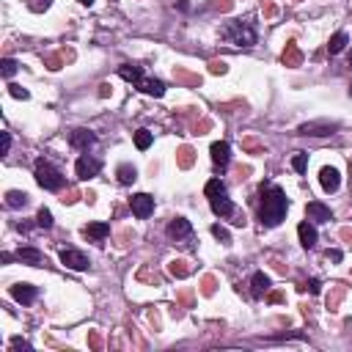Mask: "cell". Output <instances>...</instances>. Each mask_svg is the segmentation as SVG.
<instances>
[{
  "mask_svg": "<svg viewBox=\"0 0 352 352\" xmlns=\"http://www.w3.org/2000/svg\"><path fill=\"white\" fill-rule=\"evenodd\" d=\"M261 193V201H259V220L264 229H275V226L284 223L286 217V209H289V198L286 193L281 190L278 185H273V182H261L259 187Z\"/></svg>",
  "mask_w": 352,
  "mask_h": 352,
  "instance_id": "6da1fadb",
  "label": "cell"
},
{
  "mask_svg": "<svg viewBox=\"0 0 352 352\" xmlns=\"http://www.w3.org/2000/svg\"><path fill=\"white\" fill-rule=\"evenodd\" d=\"M220 39L234 44V47H253L256 44V30L248 22H229L220 28Z\"/></svg>",
  "mask_w": 352,
  "mask_h": 352,
  "instance_id": "7a4b0ae2",
  "label": "cell"
},
{
  "mask_svg": "<svg viewBox=\"0 0 352 352\" xmlns=\"http://www.w3.org/2000/svg\"><path fill=\"white\" fill-rule=\"evenodd\" d=\"M36 182H39V187H44V190L55 193L64 187V173L50 160H36Z\"/></svg>",
  "mask_w": 352,
  "mask_h": 352,
  "instance_id": "3957f363",
  "label": "cell"
},
{
  "mask_svg": "<svg viewBox=\"0 0 352 352\" xmlns=\"http://www.w3.org/2000/svg\"><path fill=\"white\" fill-rule=\"evenodd\" d=\"M129 209H132V215H135V217L146 220L154 212V198L149 196V193H135V196L129 198Z\"/></svg>",
  "mask_w": 352,
  "mask_h": 352,
  "instance_id": "277c9868",
  "label": "cell"
},
{
  "mask_svg": "<svg viewBox=\"0 0 352 352\" xmlns=\"http://www.w3.org/2000/svg\"><path fill=\"white\" fill-rule=\"evenodd\" d=\"M99 168H102V162H99L97 157H91V154H83V157L77 160V165H74V171H77V179L88 182V179H94V176L99 173Z\"/></svg>",
  "mask_w": 352,
  "mask_h": 352,
  "instance_id": "5b68a950",
  "label": "cell"
},
{
  "mask_svg": "<svg viewBox=\"0 0 352 352\" xmlns=\"http://www.w3.org/2000/svg\"><path fill=\"white\" fill-rule=\"evenodd\" d=\"M319 185H322L325 193H336L338 187H341V173H338V168L325 165L322 171H319Z\"/></svg>",
  "mask_w": 352,
  "mask_h": 352,
  "instance_id": "8992f818",
  "label": "cell"
},
{
  "mask_svg": "<svg viewBox=\"0 0 352 352\" xmlns=\"http://www.w3.org/2000/svg\"><path fill=\"white\" fill-rule=\"evenodd\" d=\"M61 261H64V267H69V270H88V264H91L85 253H80V250H74V248L61 250Z\"/></svg>",
  "mask_w": 352,
  "mask_h": 352,
  "instance_id": "52a82bcc",
  "label": "cell"
},
{
  "mask_svg": "<svg viewBox=\"0 0 352 352\" xmlns=\"http://www.w3.org/2000/svg\"><path fill=\"white\" fill-rule=\"evenodd\" d=\"M305 215H308V220H311V223H330V220H333L330 206H325L322 201H308Z\"/></svg>",
  "mask_w": 352,
  "mask_h": 352,
  "instance_id": "ba28073f",
  "label": "cell"
},
{
  "mask_svg": "<svg viewBox=\"0 0 352 352\" xmlns=\"http://www.w3.org/2000/svg\"><path fill=\"white\" fill-rule=\"evenodd\" d=\"M14 259H20L22 264H30V267H47V256L39 248H20L14 253Z\"/></svg>",
  "mask_w": 352,
  "mask_h": 352,
  "instance_id": "9c48e42d",
  "label": "cell"
},
{
  "mask_svg": "<svg viewBox=\"0 0 352 352\" xmlns=\"http://www.w3.org/2000/svg\"><path fill=\"white\" fill-rule=\"evenodd\" d=\"M36 294H39V289H36L33 284H14L11 286V297H14L17 303H22V305H30L36 300Z\"/></svg>",
  "mask_w": 352,
  "mask_h": 352,
  "instance_id": "30bf717a",
  "label": "cell"
},
{
  "mask_svg": "<svg viewBox=\"0 0 352 352\" xmlns=\"http://www.w3.org/2000/svg\"><path fill=\"white\" fill-rule=\"evenodd\" d=\"M338 129V124H328V121H311V124H303L297 132L300 135H314V138H322V135H333Z\"/></svg>",
  "mask_w": 352,
  "mask_h": 352,
  "instance_id": "8fae6325",
  "label": "cell"
},
{
  "mask_svg": "<svg viewBox=\"0 0 352 352\" xmlns=\"http://www.w3.org/2000/svg\"><path fill=\"white\" fill-rule=\"evenodd\" d=\"M209 154H212V162L223 171L226 165H229V160H231V149H229V143L226 141H217V143H212V149H209Z\"/></svg>",
  "mask_w": 352,
  "mask_h": 352,
  "instance_id": "7c38bea8",
  "label": "cell"
},
{
  "mask_svg": "<svg viewBox=\"0 0 352 352\" xmlns=\"http://www.w3.org/2000/svg\"><path fill=\"white\" fill-rule=\"evenodd\" d=\"M193 234V226L187 217H173L171 223H168V237H173V240H185V237Z\"/></svg>",
  "mask_w": 352,
  "mask_h": 352,
  "instance_id": "4fadbf2b",
  "label": "cell"
},
{
  "mask_svg": "<svg viewBox=\"0 0 352 352\" xmlns=\"http://www.w3.org/2000/svg\"><path fill=\"white\" fill-rule=\"evenodd\" d=\"M209 206H212V212H215L217 217H231V215H234V204H231L229 193H223V196L209 198Z\"/></svg>",
  "mask_w": 352,
  "mask_h": 352,
  "instance_id": "5bb4252c",
  "label": "cell"
},
{
  "mask_svg": "<svg viewBox=\"0 0 352 352\" xmlns=\"http://www.w3.org/2000/svg\"><path fill=\"white\" fill-rule=\"evenodd\" d=\"M297 237H300V245H303L305 250H311L314 245H317V240H319V234H317V229H314V223H308V220H303V223L297 226Z\"/></svg>",
  "mask_w": 352,
  "mask_h": 352,
  "instance_id": "9a60e30c",
  "label": "cell"
},
{
  "mask_svg": "<svg viewBox=\"0 0 352 352\" xmlns=\"http://www.w3.org/2000/svg\"><path fill=\"white\" fill-rule=\"evenodd\" d=\"M69 143H72L74 149H91L94 143H97V135H94L91 129H74L72 135H69Z\"/></svg>",
  "mask_w": 352,
  "mask_h": 352,
  "instance_id": "2e32d148",
  "label": "cell"
},
{
  "mask_svg": "<svg viewBox=\"0 0 352 352\" xmlns=\"http://www.w3.org/2000/svg\"><path fill=\"white\" fill-rule=\"evenodd\" d=\"M83 237L85 240H94V242H102L110 237V226L108 223H88L83 229Z\"/></svg>",
  "mask_w": 352,
  "mask_h": 352,
  "instance_id": "e0dca14e",
  "label": "cell"
},
{
  "mask_svg": "<svg viewBox=\"0 0 352 352\" xmlns=\"http://www.w3.org/2000/svg\"><path fill=\"white\" fill-rule=\"evenodd\" d=\"M281 61H284V66H300L303 64V53H300V47L294 41H289L286 47H284V53H281Z\"/></svg>",
  "mask_w": 352,
  "mask_h": 352,
  "instance_id": "ac0fdd59",
  "label": "cell"
},
{
  "mask_svg": "<svg viewBox=\"0 0 352 352\" xmlns=\"http://www.w3.org/2000/svg\"><path fill=\"white\" fill-rule=\"evenodd\" d=\"M138 88H141L143 94H149V97H162L165 94V83L157 77H143L141 83H138Z\"/></svg>",
  "mask_w": 352,
  "mask_h": 352,
  "instance_id": "d6986e66",
  "label": "cell"
},
{
  "mask_svg": "<svg viewBox=\"0 0 352 352\" xmlns=\"http://www.w3.org/2000/svg\"><path fill=\"white\" fill-rule=\"evenodd\" d=\"M267 292H270V275L253 273V278H250V294L253 297H264Z\"/></svg>",
  "mask_w": 352,
  "mask_h": 352,
  "instance_id": "ffe728a7",
  "label": "cell"
},
{
  "mask_svg": "<svg viewBox=\"0 0 352 352\" xmlns=\"http://www.w3.org/2000/svg\"><path fill=\"white\" fill-rule=\"evenodd\" d=\"M118 74H121L124 80H127V83H141L143 80V69L141 66H135V64H124V66H118Z\"/></svg>",
  "mask_w": 352,
  "mask_h": 352,
  "instance_id": "44dd1931",
  "label": "cell"
},
{
  "mask_svg": "<svg viewBox=\"0 0 352 352\" xmlns=\"http://www.w3.org/2000/svg\"><path fill=\"white\" fill-rule=\"evenodd\" d=\"M168 273H171L173 278H187V275L193 273V267H190L187 259H173L171 264H168Z\"/></svg>",
  "mask_w": 352,
  "mask_h": 352,
  "instance_id": "7402d4cb",
  "label": "cell"
},
{
  "mask_svg": "<svg viewBox=\"0 0 352 352\" xmlns=\"http://www.w3.org/2000/svg\"><path fill=\"white\" fill-rule=\"evenodd\" d=\"M349 44V36L344 33V30H338L336 36H330V41H328V53L330 55H338V53H344V47Z\"/></svg>",
  "mask_w": 352,
  "mask_h": 352,
  "instance_id": "603a6c76",
  "label": "cell"
},
{
  "mask_svg": "<svg viewBox=\"0 0 352 352\" xmlns=\"http://www.w3.org/2000/svg\"><path fill=\"white\" fill-rule=\"evenodd\" d=\"M28 193H22V190H9L6 193V206H9V209H20V206H25L28 204Z\"/></svg>",
  "mask_w": 352,
  "mask_h": 352,
  "instance_id": "cb8c5ba5",
  "label": "cell"
},
{
  "mask_svg": "<svg viewBox=\"0 0 352 352\" xmlns=\"http://www.w3.org/2000/svg\"><path fill=\"white\" fill-rule=\"evenodd\" d=\"M116 176H118V182H121V185H132V182L138 179V168L129 165V162H121V165H118V171H116Z\"/></svg>",
  "mask_w": 352,
  "mask_h": 352,
  "instance_id": "d4e9b609",
  "label": "cell"
},
{
  "mask_svg": "<svg viewBox=\"0 0 352 352\" xmlns=\"http://www.w3.org/2000/svg\"><path fill=\"white\" fill-rule=\"evenodd\" d=\"M193 162H196V152H193L190 146H182L179 152H176V165L179 168L187 171V168H193Z\"/></svg>",
  "mask_w": 352,
  "mask_h": 352,
  "instance_id": "484cf974",
  "label": "cell"
},
{
  "mask_svg": "<svg viewBox=\"0 0 352 352\" xmlns=\"http://www.w3.org/2000/svg\"><path fill=\"white\" fill-rule=\"evenodd\" d=\"M152 143H154V135H152L149 129H138V132H135V146L141 149V152H146Z\"/></svg>",
  "mask_w": 352,
  "mask_h": 352,
  "instance_id": "4316f807",
  "label": "cell"
},
{
  "mask_svg": "<svg viewBox=\"0 0 352 352\" xmlns=\"http://www.w3.org/2000/svg\"><path fill=\"white\" fill-rule=\"evenodd\" d=\"M204 193H206V198L223 196V193H226V185H223L220 179H209V182H206V187H204Z\"/></svg>",
  "mask_w": 352,
  "mask_h": 352,
  "instance_id": "83f0119b",
  "label": "cell"
},
{
  "mask_svg": "<svg viewBox=\"0 0 352 352\" xmlns=\"http://www.w3.org/2000/svg\"><path fill=\"white\" fill-rule=\"evenodd\" d=\"M173 77H176V80H182V83L201 85V77H198V74H193V72H185V69H176V72H173Z\"/></svg>",
  "mask_w": 352,
  "mask_h": 352,
  "instance_id": "f1b7e54d",
  "label": "cell"
},
{
  "mask_svg": "<svg viewBox=\"0 0 352 352\" xmlns=\"http://www.w3.org/2000/svg\"><path fill=\"white\" fill-rule=\"evenodd\" d=\"M0 74H3L6 80L14 77V74H17V61L14 58H3V61H0Z\"/></svg>",
  "mask_w": 352,
  "mask_h": 352,
  "instance_id": "f546056e",
  "label": "cell"
},
{
  "mask_svg": "<svg viewBox=\"0 0 352 352\" xmlns=\"http://www.w3.org/2000/svg\"><path fill=\"white\" fill-rule=\"evenodd\" d=\"M341 297H344V286H341V284H336V286H333V294L328 297V308H330V311H336V308H338Z\"/></svg>",
  "mask_w": 352,
  "mask_h": 352,
  "instance_id": "4dcf8cb0",
  "label": "cell"
},
{
  "mask_svg": "<svg viewBox=\"0 0 352 352\" xmlns=\"http://www.w3.org/2000/svg\"><path fill=\"white\" fill-rule=\"evenodd\" d=\"M292 168L297 173H305V168H308V154H303V152H297L292 157Z\"/></svg>",
  "mask_w": 352,
  "mask_h": 352,
  "instance_id": "1f68e13d",
  "label": "cell"
},
{
  "mask_svg": "<svg viewBox=\"0 0 352 352\" xmlns=\"http://www.w3.org/2000/svg\"><path fill=\"white\" fill-rule=\"evenodd\" d=\"M36 223H39L41 229H53V212H50V209H44V206H41V209H39V215H36Z\"/></svg>",
  "mask_w": 352,
  "mask_h": 352,
  "instance_id": "d6a6232c",
  "label": "cell"
},
{
  "mask_svg": "<svg viewBox=\"0 0 352 352\" xmlns=\"http://www.w3.org/2000/svg\"><path fill=\"white\" fill-rule=\"evenodd\" d=\"M212 234H215V240H220L223 245H231V234H229V229H223L220 223L212 226Z\"/></svg>",
  "mask_w": 352,
  "mask_h": 352,
  "instance_id": "836d02e7",
  "label": "cell"
},
{
  "mask_svg": "<svg viewBox=\"0 0 352 352\" xmlns=\"http://www.w3.org/2000/svg\"><path fill=\"white\" fill-rule=\"evenodd\" d=\"M201 294H206V297L215 294V275H204V281H201Z\"/></svg>",
  "mask_w": 352,
  "mask_h": 352,
  "instance_id": "e575fe53",
  "label": "cell"
},
{
  "mask_svg": "<svg viewBox=\"0 0 352 352\" xmlns=\"http://www.w3.org/2000/svg\"><path fill=\"white\" fill-rule=\"evenodd\" d=\"M242 146L248 149L250 154H264V146H261L259 141H256V138H245V141H242Z\"/></svg>",
  "mask_w": 352,
  "mask_h": 352,
  "instance_id": "d590c367",
  "label": "cell"
},
{
  "mask_svg": "<svg viewBox=\"0 0 352 352\" xmlns=\"http://www.w3.org/2000/svg\"><path fill=\"white\" fill-rule=\"evenodd\" d=\"M50 6H53V0H28V9H30V11H36V14L47 11Z\"/></svg>",
  "mask_w": 352,
  "mask_h": 352,
  "instance_id": "8d00e7d4",
  "label": "cell"
},
{
  "mask_svg": "<svg viewBox=\"0 0 352 352\" xmlns=\"http://www.w3.org/2000/svg\"><path fill=\"white\" fill-rule=\"evenodd\" d=\"M305 289H308L311 294H319V292H322V284H319V278H311L308 284H303V286H300V292H305Z\"/></svg>",
  "mask_w": 352,
  "mask_h": 352,
  "instance_id": "74e56055",
  "label": "cell"
},
{
  "mask_svg": "<svg viewBox=\"0 0 352 352\" xmlns=\"http://www.w3.org/2000/svg\"><path fill=\"white\" fill-rule=\"evenodd\" d=\"M226 72H229L226 61H209V74H226Z\"/></svg>",
  "mask_w": 352,
  "mask_h": 352,
  "instance_id": "f35d334b",
  "label": "cell"
},
{
  "mask_svg": "<svg viewBox=\"0 0 352 352\" xmlns=\"http://www.w3.org/2000/svg\"><path fill=\"white\" fill-rule=\"evenodd\" d=\"M9 91H11V97H14V99H28V97H30V94L25 91L22 85H9Z\"/></svg>",
  "mask_w": 352,
  "mask_h": 352,
  "instance_id": "ab89813d",
  "label": "cell"
},
{
  "mask_svg": "<svg viewBox=\"0 0 352 352\" xmlns=\"http://www.w3.org/2000/svg\"><path fill=\"white\" fill-rule=\"evenodd\" d=\"M261 9H264V17H275V14H278L275 3H270V0H264V6H261Z\"/></svg>",
  "mask_w": 352,
  "mask_h": 352,
  "instance_id": "60d3db41",
  "label": "cell"
},
{
  "mask_svg": "<svg viewBox=\"0 0 352 352\" xmlns=\"http://www.w3.org/2000/svg\"><path fill=\"white\" fill-rule=\"evenodd\" d=\"M231 6H234V0H215L217 11H231Z\"/></svg>",
  "mask_w": 352,
  "mask_h": 352,
  "instance_id": "b9f144b4",
  "label": "cell"
},
{
  "mask_svg": "<svg viewBox=\"0 0 352 352\" xmlns=\"http://www.w3.org/2000/svg\"><path fill=\"white\" fill-rule=\"evenodd\" d=\"M11 347L14 349H30V344L25 341V338H11Z\"/></svg>",
  "mask_w": 352,
  "mask_h": 352,
  "instance_id": "7bdbcfd3",
  "label": "cell"
},
{
  "mask_svg": "<svg viewBox=\"0 0 352 352\" xmlns=\"http://www.w3.org/2000/svg\"><path fill=\"white\" fill-rule=\"evenodd\" d=\"M77 196H80L77 190H69L66 196H64V204H74V201H77Z\"/></svg>",
  "mask_w": 352,
  "mask_h": 352,
  "instance_id": "ee69618b",
  "label": "cell"
},
{
  "mask_svg": "<svg viewBox=\"0 0 352 352\" xmlns=\"http://www.w3.org/2000/svg\"><path fill=\"white\" fill-rule=\"evenodd\" d=\"M9 149H11V135L3 132V154H9Z\"/></svg>",
  "mask_w": 352,
  "mask_h": 352,
  "instance_id": "f6af8a7d",
  "label": "cell"
},
{
  "mask_svg": "<svg viewBox=\"0 0 352 352\" xmlns=\"http://www.w3.org/2000/svg\"><path fill=\"white\" fill-rule=\"evenodd\" d=\"M179 300H182L185 305H190V303H193V294H190V292H179Z\"/></svg>",
  "mask_w": 352,
  "mask_h": 352,
  "instance_id": "bcb514c9",
  "label": "cell"
},
{
  "mask_svg": "<svg viewBox=\"0 0 352 352\" xmlns=\"http://www.w3.org/2000/svg\"><path fill=\"white\" fill-rule=\"evenodd\" d=\"M328 259L330 261H341V250H328Z\"/></svg>",
  "mask_w": 352,
  "mask_h": 352,
  "instance_id": "7dc6e473",
  "label": "cell"
},
{
  "mask_svg": "<svg viewBox=\"0 0 352 352\" xmlns=\"http://www.w3.org/2000/svg\"><path fill=\"white\" fill-rule=\"evenodd\" d=\"M110 91H113V88H110V83H102V85H99V97H108Z\"/></svg>",
  "mask_w": 352,
  "mask_h": 352,
  "instance_id": "c3c4849f",
  "label": "cell"
},
{
  "mask_svg": "<svg viewBox=\"0 0 352 352\" xmlns=\"http://www.w3.org/2000/svg\"><path fill=\"white\" fill-rule=\"evenodd\" d=\"M338 234H341V240L352 242V229H341V231H338Z\"/></svg>",
  "mask_w": 352,
  "mask_h": 352,
  "instance_id": "681fc988",
  "label": "cell"
},
{
  "mask_svg": "<svg viewBox=\"0 0 352 352\" xmlns=\"http://www.w3.org/2000/svg\"><path fill=\"white\" fill-rule=\"evenodd\" d=\"M270 300H273V303H278V300H284V294H281V292H273V294H270Z\"/></svg>",
  "mask_w": 352,
  "mask_h": 352,
  "instance_id": "f907efd6",
  "label": "cell"
},
{
  "mask_svg": "<svg viewBox=\"0 0 352 352\" xmlns=\"http://www.w3.org/2000/svg\"><path fill=\"white\" fill-rule=\"evenodd\" d=\"M85 201H88V204H94V201H97V193L88 190V193H85Z\"/></svg>",
  "mask_w": 352,
  "mask_h": 352,
  "instance_id": "816d5d0a",
  "label": "cell"
},
{
  "mask_svg": "<svg viewBox=\"0 0 352 352\" xmlns=\"http://www.w3.org/2000/svg\"><path fill=\"white\" fill-rule=\"evenodd\" d=\"M91 347H97V349L102 347V341H99V336H91Z\"/></svg>",
  "mask_w": 352,
  "mask_h": 352,
  "instance_id": "f5cc1de1",
  "label": "cell"
},
{
  "mask_svg": "<svg viewBox=\"0 0 352 352\" xmlns=\"http://www.w3.org/2000/svg\"><path fill=\"white\" fill-rule=\"evenodd\" d=\"M80 3H83V6H91V3H94V0H80Z\"/></svg>",
  "mask_w": 352,
  "mask_h": 352,
  "instance_id": "db71d44e",
  "label": "cell"
},
{
  "mask_svg": "<svg viewBox=\"0 0 352 352\" xmlns=\"http://www.w3.org/2000/svg\"><path fill=\"white\" fill-rule=\"evenodd\" d=\"M349 176H352V157H349Z\"/></svg>",
  "mask_w": 352,
  "mask_h": 352,
  "instance_id": "11a10c76",
  "label": "cell"
},
{
  "mask_svg": "<svg viewBox=\"0 0 352 352\" xmlns=\"http://www.w3.org/2000/svg\"><path fill=\"white\" fill-rule=\"evenodd\" d=\"M349 97H352V85H349Z\"/></svg>",
  "mask_w": 352,
  "mask_h": 352,
  "instance_id": "9f6ffc18",
  "label": "cell"
},
{
  "mask_svg": "<svg viewBox=\"0 0 352 352\" xmlns=\"http://www.w3.org/2000/svg\"><path fill=\"white\" fill-rule=\"evenodd\" d=\"M349 64H352V55H349Z\"/></svg>",
  "mask_w": 352,
  "mask_h": 352,
  "instance_id": "6f0895ef",
  "label": "cell"
},
{
  "mask_svg": "<svg viewBox=\"0 0 352 352\" xmlns=\"http://www.w3.org/2000/svg\"><path fill=\"white\" fill-rule=\"evenodd\" d=\"M294 3H300V0H294Z\"/></svg>",
  "mask_w": 352,
  "mask_h": 352,
  "instance_id": "680465c9",
  "label": "cell"
}]
</instances>
